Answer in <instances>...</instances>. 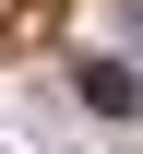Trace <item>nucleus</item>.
<instances>
[{"label": "nucleus", "mask_w": 143, "mask_h": 154, "mask_svg": "<svg viewBox=\"0 0 143 154\" xmlns=\"http://www.w3.org/2000/svg\"><path fill=\"white\" fill-rule=\"evenodd\" d=\"M83 107H96V119H131V71H119V59H83Z\"/></svg>", "instance_id": "f257e3e1"}]
</instances>
